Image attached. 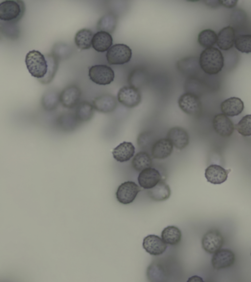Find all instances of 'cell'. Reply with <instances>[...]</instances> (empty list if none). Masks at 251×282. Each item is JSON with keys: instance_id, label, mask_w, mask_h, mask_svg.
Here are the masks:
<instances>
[{"instance_id": "obj_1", "label": "cell", "mask_w": 251, "mask_h": 282, "mask_svg": "<svg viewBox=\"0 0 251 282\" xmlns=\"http://www.w3.org/2000/svg\"><path fill=\"white\" fill-rule=\"evenodd\" d=\"M199 64L201 70L205 73L217 74L224 66V57L218 48L214 47L206 48L200 54Z\"/></svg>"}, {"instance_id": "obj_2", "label": "cell", "mask_w": 251, "mask_h": 282, "mask_svg": "<svg viewBox=\"0 0 251 282\" xmlns=\"http://www.w3.org/2000/svg\"><path fill=\"white\" fill-rule=\"evenodd\" d=\"M25 11V2L21 0H6L0 3V20L17 23Z\"/></svg>"}, {"instance_id": "obj_3", "label": "cell", "mask_w": 251, "mask_h": 282, "mask_svg": "<svg viewBox=\"0 0 251 282\" xmlns=\"http://www.w3.org/2000/svg\"><path fill=\"white\" fill-rule=\"evenodd\" d=\"M25 63L29 72L38 80L46 75L48 69V61L45 55L39 51H29L25 56Z\"/></svg>"}, {"instance_id": "obj_4", "label": "cell", "mask_w": 251, "mask_h": 282, "mask_svg": "<svg viewBox=\"0 0 251 282\" xmlns=\"http://www.w3.org/2000/svg\"><path fill=\"white\" fill-rule=\"evenodd\" d=\"M132 57L131 49L126 45L117 44L107 51L106 58L110 65H123L128 63Z\"/></svg>"}, {"instance_id": "obj_5", "label": "cell", "mask_w": 251, "mask_h": 282, "mask_svg": "<svg viewBox=\"0 0 251 282\" xmlns=\"http://www.w3.org/2000/svg\"><path fill=\"white\" fill-rule=\"evenodd\" d=\"M90 79L100 85L110 84L114 80L115 74L113 69L106 65H95L89 70Z\"/></svg>"}, {"instance_id": "obj_6", "label": "cell", "mask_w": 251, "mask_h": 282, "mask_svg": "<svg viewBox=\"0 0 251 282\" xmlns=\"http://www.w3.org/2000/svg\"><path fill=\"white\" fill-rule=\"evenodd\" d=\"M178 104L180 109L190 116H197L202 109V104L198 95L185 92L178 98Z\"/></svg>"}, {"instance_id": "obj_7", "label": "cell", "mask_w": 251, "mask_h": 282, "mask_svg": "<svg viewBox=\"0 0 251 282\" xmlns=\"http://www.w3.org/2000/svg\"><path fill=\"white\" fill-rule=\"evenodd\" d=\"M141 98L139 89L131 85L122 87L117 94L118 101L127 108H134L138 106L141 101Z\"/></svg>"}, {"instance_id": "obj_8", "label": "cell", "mask_w": 251, "mask_h": 282, "mask_svg": "<svg viewBox=\"0 0 251 282\" xmlns=\"http://www.w3.org/2000/svg\"><path fill=\"white\" fill-rule=\"evenodd\" d=\"M140 191V187L133 181H126L118 188L116 196L117 200L123 204L131 203Z\"/></svg>"}, {"instance_id": "obj_9", "label": "cell", "mask_w": 251, "mask_h": 282, "mask_svg": "<svg viewBox=\"0 0 251 282\" xmlns=\"http://www.w3.org/2000/svg\"><path fill=\"white\" fill-rule=\"evenodd\" d=\"M224 243V237L217 230L207 231L201 240L202 248L207 253L213 254L221 249Z\"/></svg>"}, {"instance_id": "obj_10", "label": "cell", "mask_w": 251, "mask_h": 282, "mask_svg": "<svg viewBox=\"0 0 251 282\" xmlns=\"http://www.w3.org/2000/svg\"><path fill=\"white\" fill-rule=\"evenodd\" d=\"M81 92L79 88L75 85L66 86L60 93V102L63 107L72 109L79 103Z\"/></svg>"}, {"instance_id": "obj_11", "label": "cell", "mask_w": 251, "mask_h": 282, "mask_svg": "<svg viewBox=\"0 0 251 282\" xmlns=\"http://www.w3.org/2000/svg\"><path fill=\"white\" fill-rule=\"evenodd\" d=\"M178 70L188 78H197L201 68L199 64V58L194 56L183 58L177 62Z\"/></svg>"}, {"instance_id": "obj_12", "label": "cell", "mask_w": 251, "mask_h": 282, "mask_svg": "<svg viewBox=\"0 0 251 282\" xmlns=\"http://www.w3.org/2000/svg\"><path fill=\"white\" fill-rule=\"evenodd\" d=\"M235 260V255L231 250L222 249L214 253L211 259V264L215 269L220 270L231 266Z\"/></svg>"}, {"instance_id": "obj_13", "label": "cell", "mask_w": 251, "mask_h": 282, "mask_svg": "<svg viewBox=\"0 0 251 282\" xmlns=\"http://www.w3.org/2000/svg\"><path fill=\"white\" fill-rule=\"evenodd\" d=\"M212 124L215 132L224 138L230 137L234 130L232 121L223 113L215 115L213 119Z\"/></svg>"}, {"instance_id": "obj_14", "label": "cell", "mask_w": 251, "mask_h": 282, "mask_svg": "<svg viewBox=\"0 0 251 282\" xmlns=\"http://www.w3.org/2000/svg\"><path fill=\"white\" fill-rule=\"evenodd\" d=\"M161 180L162 177L159 171L151 167L140 171L138 177L140 186L147 189L152 188Z\"/></svg>"}, {"instance_id": "obj_15", "label": "cell", "mask_w": 251, "mask_h": 282, "mask_svg": "<svg viewBox=\"0 0 251 282\" xmlns=\"http://www.w3.org/2000/svg\"><path fill=\"white\" fill-rule=\"evenodd\" d=\"M116 97L110 94H104L96 97L92 101L94 109L103 113H109L114 111L117 106Z\"/></svg>"}, {"instance_id": "obj_16", "label": "cell", "mask_w": 251, "mask_h": 282, "mask_svg": "<svg viewBox=\"0 0 251 282\" xmlns=\"http://www.w3.org/2000/svg\"><path fill=\"white\" fill-rule=\"evenodd\" d=\"M143 247L150 255L159 256L166 251L167 246L163 239L158 236L149 235L144 238Z\"/></svg>"}, {"instance_id": "obj_17", "label": "cell", "mask_w": 251, "mask_h": 282, "mask_svg": "<svg viewBox=\"0 0 251 282\" xmlns=\"http://www.w3.org/2000/svg\"><path fill=\"white\" fill-rule=\"evenodd\" d=\"M168 139L176 149L181 150L186 147L189 142V136L183 128L176 126L169 129L167 133Z\"/></svg>"}, {"instance_id": "obj_18", "label": "cell", "mask_w": 251, "mask_h": 282, "mask_svg": "<svg viewBox=\"0 0 251 282\" xmlns=\"http://www.w3.org/2000/svg\"><path fill=\"white\" fill-rule=\"evenodd\" d=\"M230 169H226L221 165L212 164L205 170V177L207 182L212 184H221L225 182L230 172Z\"/></svg>"}, {"instance_id": "obj_19", "label": "cell", "mask_w": 251, "mask_h": 282, "mask_svg": "<svg viewBox=\"0 0 251 282\" xmlns=\"http://www.w3.org/2000/svg\"><path fill=\"white\" fill-rule=\"evenodd\" d=\"M173 145L167 138L158 139L153 144L151 154L156 159H164L169 157L173 150Z\"/></svg>"}, {"instance_id": "obj_20", "label": "cell", "mask_w": 251, "mask_h": 282, "mask_svg": "<svg viewBox=\"0 0 251 282\" xmlns=\"http://www.w3.org/2000/svg\"><path fill=\"white\" fill-rule=\"evenodd\" d=\"M235 40V30L232 26L228 25L223 27L219 32L217 45L221 49L228 50L233 47Z\"/></svg>"}, {"instance_id": "obj_21", "label": "cell", "mask_w": 251, "mask_h": 282, "mask_svg": "<svg viewBox=\"0 0 251 282\" xmlns=\"http://www.w3.org/2000/svg\"><path fill=\"white\" fill-rule=\"evenodd\" d=\"M244 109L243 101L237 97L227 98L221 104V111L227 116H238L243 112Z\"/></svg>"}, {"instance_id": "obj_22", "label": "cell", "mask_w": 251, "mask_h": 282, "mask_svg": "<svg viewBox=\"0 0 251 282\" xmlns=\"http://www.w3.org/2000/svg\"><path fill=\"white\" fill-rule=\"evenodd\" d=\"M135 147L131 142L123 141L115 147L112 155L115 160L123 163L129 161L133 157Z\"/></svg>"}, {"instance_id": "obj_23", "label": "cell", "mask_w": 251, "mask_h": 282, "mask_svg": "<svg viewBox=\"0 0 251 282\" xmlns=\"http://www.w3.org/2000/svg\"><path fill=\"white\" fill-rule=\"evenodd\" d=\"M113 38L111 35L105 31H98L94 34L92 46L97 51L103 52L112 46Z\"/></svg>"}, {"instance_id": "obj_24", "label": "cell", "mask_w": 251, "mask_h": 282, "mask_svg": "<svg viewBox=\"0 0 251 282\" xmlns=\"http://www.w3.org/2000/svg\"><path fill=\"white\" fill-rule=\"evenodd\" d=\"M80 123L75 114L71 112L62 113L56 120L58 128L64 132H71L75 130Z\"/></svg>"}, {"instance_id": "obj_25", "label": "cell", "mask_w": 251, "mask_h": 282, "mask_svg": "<svg viewBox=\"0 0 251 282\" xmlns=\"http://www.w3.org/2000/svg\"><path fill=\"white\" fill-rule=\"evenodd\" d=\"M60 102V93L55 89L47 90L41 98V104L46 111H52L58 106Z\"/></svg>"}, {"instance_id": "obj_26", "label": "cell", "mask_w": 251, "mask_h": 282, "mask_svg": "<svg viewBox=\"0 0 251 282\" xmlns=\"http://www.w3.org/2000/svg\"><path fill=\"white\" fill-rule=\"evenodd\" d=\"M118 23L117 16L113 13H108L98 20L96 27L98 31H105L112 33L116 29Z\"/></svg>"}, {"instance_id": "obj_27", "label": "cell", "mask_w": 251, "mask_h": 282, "mask_svg": "<svg viewBox=\"0 0 251 282\" xmlns=\"http://www.w3.org/2000/svg\"><path fill=\"white\" fill-rule=\"evenodd\" d=\"M148 194L153 200L162 201L169 198L171 189L168 185L161 180L155 187L148 189Z\"/></svg>"}, {"instance_id": "obj_28", "label": "cell", "mask_w": 251, "mask_h": 282, "mask_svg": "<svg viewBox=\"0 0 251 282\" xmlns=\"http://www.w3.org/2000/svg\"><path fill=\"white\" fill-rule=\"evenodd\" d=\"M94 109L93 104L84 100L76 106L75 114L80 122H86L92 118Z\"/></svg>"}, {"instance_id": "obj_29", "label": "cell", "mask_w": 251, "mask_h": 282, "mask_svg": "<svg viewBox=\"0 0 251 282\" xmlns=\"http://www.w3.org/2000/svg\"><path fill=\"white\" fill-rule=\"evenodd\" d=\"M94 34L92 30L88 28H82L75 34L74 42L76 47L81 49H88L92 46Z\"/></svg>"}, {"instance_id": "obj_30", "label": "cell", "mask_w": 251, "mask_h": 282, "mask_svg": "<svg viewBox=\"0 0 251 282\" xmlns=\"http://www.w3.org/2000/svg\"><path fill=\"white\" fill-rule=\"evenodd\" d=\"M48 61V69L46 75L38 80L43 84H50L53 79L59 66V60L51 53L45 55Z\"/></svg>"}, {"instance_id": "obj_31", "label": "cell", "mask_w": 251, "mask_h": 282, "mask_svg": "<svg viewBox=\"0 0 251 282\" xmlns=\"http://www.w3.org/2000/svg\"><path fill=\"white\" fill-rule=\"evenodd\" d=\"M131 164L133 168L137 171L151 167L152 159L147 152L141 151L137 153L132 160Z\"/></svg>"}, {"instance_id": "obj_32", "label": "cell", "mask_w": 251, "mask_h": 282, "mask_svg": "<svg viewBox=\"0 0 251 282\" xmlns=\"http://www.w3.org/2000/svg\"><path fill=\"white\" fill-rule=\"evenodd\" d=\"M180 230L175 226L165 227L161 233V238L167 244L175 245L179 243L181 239Z\"/></svg>"}, {"instance_id": "obj_33", "label": "cell", "mask_w": 251, "mask_h": 282, "mask_svg": "<svg viewBox=\"0 0 251 282\" xmlns=\"http://www.w3.org/2000/svg\"><path fill=\"white\" fill-rule=\"evenodd\" d=\"M0 29L1 33L6 38L11 40H16L20 35V29L17 23L0 21Z\"/></svg>"}, {"instance_id": "obj_34", "label": "cell", "mask_w": 251, "mask_h": 282, "mask_svg": "<svg viewBox=\"0 0 251 282\" xmlns=\"http://www.w3.org/2000/svg\"><path fill=\"white\" fill-rule=\"evenodd\" d=\"M73 51L72 47L68 44L63 42H57L53 46L51 53L60 61L69 58Z\"/></svg>"}, {"instance_id": "obj_35", "label": "cell", "mask_w": 251, "mask_h": 282, "mask_svg": "<svg viewBox=\"0 0 251 282\" xmlns=\"http://www.w3.org/2000/svg\"><path fill=\"white\" fill-rule=\"evenodd\" d=\"M217 34L210 29L201 31L198 36V42L202 47L206 48L212 47L217 43Z\"/></svg>"}, {"instance_id": "obj_36", "label": "cell", "mask_w": 251, "mask_h": 282, "mask_svg": "<svg viewBox=\"0 0 251 282\" xmlns=\"http://www.w3.org/2000/svg\"><path fill=\"white\" fill-rule=\"evenodd\" d=\"M157 140L155 135L151 131H145L141 133L137 138V144L143 151L148 152Z\"/></svg>"}, {"instance_id": "obj_37", "label": "cell", "mask_w": 251, "mask_h": 282, "mask_svg": "<svg viewBox=\"0 0 251 282\" xmlns=\"http://www.w3.org/2000/svg\"><path fill=\"white\" fill-rule=\"evenodd\" d=\"M234 46L241 52L251 53V34H243L237 36L235 40Z\"/></svg>"}, {"instance_id": "obj_38", "label": "cell", "mask_w": 251, "mask_h": 282, "mask_svg": "<svg viewBox=\"0 0 251 282\" xmlns=\"http://www.w3.org/2000/svg\"><path fill=\"white\" fill-rule=\"evenodd\" d=\"M234 128L242 136L248 137L251 136V114L244 116L235 125Z\"/></svg>"}, {"instance_id": "obj_39", "label": "cell", "mask_w": 251, "mask_h": 282, "mask_svg": "<svg viewBox=\"0 0 251 282\" xmlns=\"http://www.w3.org/2000/svg\"><path fill=\"white\" fill-rule=\"evenodd\" d=\"M230 19L233 24H239L246 19V15L241 9H235L231 13Z\"/></svg>"}, {"instance_id": "obj_40", "label": "cell", "mask_w": 251, "mask_h": 282, "mask_svg": "<svg viewBox=\"0 0 251 282\" xmlns=\"http://www.w3.org/2000/svg\"><path fill=\"white\" fill-rule=\"evenodd\" d=\"M237 2V0H219L220 5L228 8H231L235 6Z\"/></svg>"}, {"instance_id": "obj_41", "label": "cell", "mask_w": 251, "mask_h": 282, "mask_svg": "<svg viewBox=\"0 0 251 282\" xmlns=\"http://www.w3.org/2000/svg\"><path fill=\"white\" fill-rule=\"evenodd\" d=\"M191 281V282H195V281H203L202 279L197 276H193L189 279L188 282Z\"/></svg>"}]
</instances>
